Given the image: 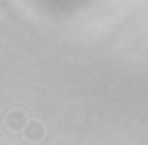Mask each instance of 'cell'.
I'll list each match as a JSON object with an SVG mask.
<instances>
[{"label":"cell","mask_w":148,"mask_h":145,"mask_svg":"<svg viewBox=\"0 0 148 145\" xmlns=\"http://www.w3.org/2000/svg\"><path fill=\"white\" fill-rule=\"evenodd\" d=\"M27 123H30V120H27V112H25V110L14 107V110L5 112V129H11V131H25Z\"/></svg>","instance_id":"obj_1"},{"label":"cell","mask_w":148,"mask_h":145,"mask_svg":"<svg viewBox=\"0 0 148 145\" xmlns=\"http://www.w3.org/2000/svg\"><path fill=\"white\" fill-rule=\"evenodd\" d=\"M25 137H27L30 142H38V140L44 137V126L38 123V120H30V123H27V129H25Z\"/></svg>","instance_id":"obj_2"}]
</instances>
